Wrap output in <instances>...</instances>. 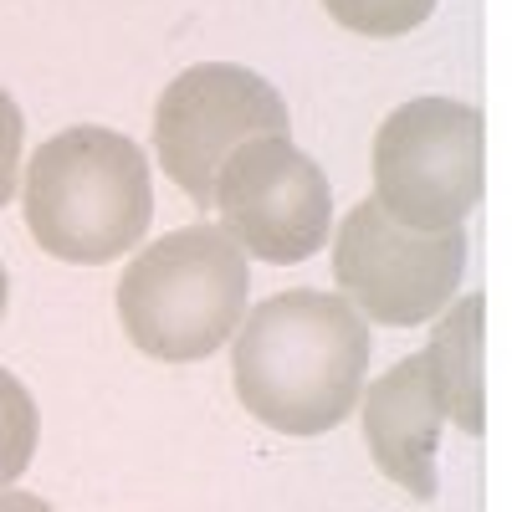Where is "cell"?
Wrapping results in <instances>:
<instances>
[{
    "instance_id": "cell-11",
    "label": "cell",
    "mask_w": 512,
    "mask_h": 512,
    "mask_svg": "<svg viewBox=\"0 0 512 512\" xmlns=\"http://www.w3.org/2000/svg\"><path fill=\"white\" fill-rule=\"evenodd\" d=\"M436 6H441V0H323V11L344 26V31L379 36V41L425 26Z\"/></svg>"
},
{
    "instance_id": "cell-14",
    "label": "cell",
    "mask_w": 512,
    "mask_h": 512,
    "mask_svg": "<svg viewBox=\"0 0 512 512\" xmlns=\"http://www.w3.org/2000/svg\"><path fill=\"white\" fill-rule=\"evenodd\" d=\"M6 297H11V282H6V267H0V318H6Z\"/></svg>"
},
{
    "instance_id": "cell-2",
    "label": "cell",
    "mask_w": 512,
    "mask_h": 512,
    "mask_svg": "<svg viewBox=\"0 0 512 512\" xmlns=\"http://www.w3.org/2000/svg\"><path fill=\"white\" fill-rule=\"evenodd\" d=\"M21 205L31 241L47 256L72 267H103L113 256H128L149 231V159L113 128H62L21 169Z\"/></svg>"
},
{
    "instance_id": "cell-1",
    "label": "cell",
    "mask_w": 512,
    "mask_h": 512,
    "mask_svg": "<svg viewBox=\"0 0 512 512\" xmlns=\"http://www.w3.org/2000/svg\"><path fill=\"white\" fill-rule=\"evenodd\" d=\"M364 374L369 323L333 292H277L236 328V395L277 436H323L344 425L359 410Z\"/></svg>"
},
{
    "instance_id": "cell-12",
    "label": "cell",
    "mask_w": 512,
    "mask_h": 512,
    "mask_svg": "<svg viewBox=\"0 0 512 512\" xmlns=\"http://www.w3.org/2000/svg\"><path fill=\"white\" fill-rule=\"evenodd\" d=\"M21 139H26L21 108H16V98L6 88H0V210H6V200L21 185Z\"/></svg>"
},
{
    "instance_id": "cell-6",
    "label": "cell",
    "mask_w": 512,
    "mask_h": 512,
    "mask_svg": "<svg viewBox=\"0 0 512 512\" xmlns=\"http://www.w3.org/2000/svg\"><path fill=\"white\" fill-rule=\"evenodd\" d=\"M287 103L262 72L236 62L185 67L154 108V154L159 169L175 180L195 210H210L221 164L267 134H287Z\"/></svg>"
},
{
    "instance_id": "cell-13",
    "label": "cell",
    "mask_w": 512,
    "mask_h": 512,
    "mask_svg": "<svg viewBox=\"0 0 512 512\" xmlns=\"http://www.w3.org/2000/svg\"><path fill=\"white\" fill-rule=\"evenodd\" d=\"M0 512H57L52 502H41V497H31V492H0Z\"/></svg>"
},
{
    "instance_id": "cell-8",
    "label": "cell",
    "mask_w": 512,
    "mask_h": 512,
    "mask_svg": "<svg viewBox=\"0 0 512 512\" xmlns=\"http://www.w3.org/2000/svg\"><path fill=\"white\" fill-rule=\"evenodd\" d=\"M441 425L446 410L431 390L425 359L410 354L395 369H384L379 379H369L364 390V441L369 456L384 477L400 492H410L415 502L436 497V451H441Z\"/></svg>"
},
{
    "instance_id": "cell-10",
    "label": "cell",
    "mask_w": 512,
    "mask_h": 512,
    "mask_svg": "<svg viewBox=\"0 0 512 512\" xmlns=\"http://www.w3.org/2000/svg\"><path fill=\"white\" fill-rule=\"evenodd\" d=\"M36 441H41V415H36V400L31 390L11 374L0 369V492H6L36 456Z\"/></svg>"
},
{
    "instance_id": "cell-4",
    "label": "cell",
    "mask_w": 512,
    "mask_h": 512,
    "mask_svg": "<svg viewBox=\"0 0 512 512\" xmlns=\"http://www.w3.org/2000/svg\"><path fill=\"white\" fill-rule=\"evenodd\" d=\"M482 113L461 98H410L374 134V200L415 231H446L482 200Z\"/></svg>"
},
{
    "instance_id": "cell-9",
    "label": "cell",
    "mask_w": 512,
    "mask_h": 512,
    "mask_svg": "<svg viewBox=\"0 0 512 512\" xmlns=\"http://www.w3.org/2000/svg\"><path fill=\"white\" fill-rule=\"evenodd\" d=\"M436 318L431 344L420 349L431 390L446 420H456L466 436H482V297H451Z\"/></svg>"
},
{
    "instance_id": "cell-7",
    "label": "cell",
    "mask_w": 512,
    "mask_h": 512,
    "mask_svg": "<svg viewBox=\"0 0 512 512\" xmlns=\"http://www.w3.org/2000/svg\"><path fill=\"white\" fill-rule=\"evenodd\" d=\"M210 210L246 256L297 267L318 256L333 231V185L313 154H303L287 134H267L221 164Z\"/></svg>"
},
{
    "instance_id": "cell-3",
    "label": "cell",
    "mask_w": 512,
    "mask_h": 512,
    "mask_svg": "<svg viewBox=\"0 0 512 512\" xmlns=\"http://www.w3.org/2000/svg\"><path fill=\"white\" fill-rule=\"evenodd\" d=\"M251 267L226 226L195 221L144 246L118 277L128 344L164 364H195L226 349L246 318Z\"/></svg>"
},
{
    "instance_id": "cell-5",
    "label": "cell",
    "mask_w": 512,
    "mask_h": 512,
    "mask_svg": "<svg viewBox=\"0 0 512 512\" xmlns=\"http://www.w3.org/2000/svg\"><path fill=\"white\" fill-rule=\"evenodd\" d=\"M466 231H415L384 216L379 200H359L333 236V277L364 323L415 328L431 323L461 287Z\"/></svg>"
}]
</instances>
